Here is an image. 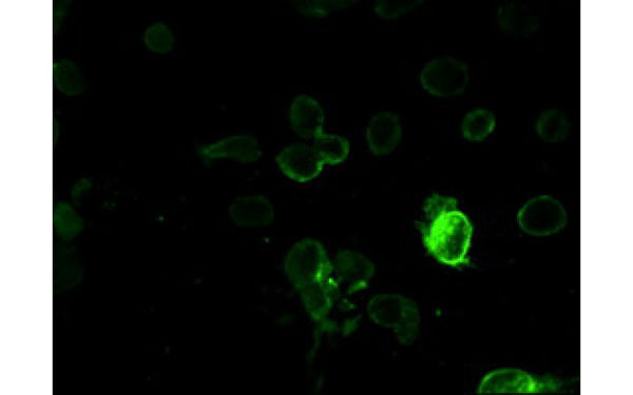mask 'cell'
I'll return each instance as SVG.
<instances>
[{
    "instance_id": "cell-11",
    "label": "cell",
    "mask_w": 633,
    "mask_h": 395,
    "mask_svg": "<svg viewBox=\"0 0 633 395\" xmlns=\"http://www.w3.org/2000/svg\"><path fill=\"white\" fill-rule=\"evenodd\" d=\"M402 127L399 118L391 112L375 115L367 128V142L376 156H388L401 142Z\"/></svg>"
},
{
    "instance_id": "cell-21",
    "label": "cell",
    "mask_w": 633,
    "mask_h": 395,
    "mask_svg": "<svg viewBox=\"0 0 633 395\" xmlns=\"http://www.w3.org/2000/svg\"><path fill=\"white\" fill-rule=\"evenodd\" d=\"M421 2H400V0H394V2H377L375 6V12L383 19H396L404 16L416 7Z\"/></svg>"
},
{
    "instance_id": "cell-18",
    "label": "cell",
    "mask_w": 633,
    "mask_h": 395,
    "mask_svg": "<svg viewBox=\"0 0 633 395\" xmlns=\"http://www.w3.org/2000/svg\"><path fill=\"white\" fill-rule=\"evenodd\" d=\"M496 127L495 115L486 109L469 112L463 121L462 132L469 142H483Z\"/></svg>"
},
{
    "instance_id": "cell-22",
    "label": "cell",
    "mask_w": 633,
    "mask_h": 395,
    "mask_svg": "<svg viewBox=\"0 0 633 395\" xmlns=\"http://www.w3.org/2000/svg\"><path fill=\"white\" fill-rule=\"evenodd\" d=\"M56 226L60 233L74 235L81 230L82 222L67 205L57 208Z\"/></svg>"
},
{
    "instance_id": "cell-4",
    "label": "cell",
    "mask_w": 633,
    "mask_h": 395,
    "mask_svg": "<svg viewBox=\"0 0 633 395\" xmlns=\"http://www.w3.org/2000/svg\"><path fill=\"white\" fill-rule=\"evenodd\" d=\"M569 382L545 375L537 377L520 369H500L486 375L479 394H534L561 393L568 390Z\"/></svg>"
},
{
    "instance_id": "cell-9",
    "label": "cell",
    "mask_w": 633,
    "mask_h": 395,
    "mask_svg": "<svg viewBox=\"0 0 633 395\" xmlns=\"http://www.w3.org/2000/svg\"><path fill=\"white\" fill-rule=\"evenodd\" d=\"M199 153L206 161L229 158L241 164L256 163L262 156L258 141L251 135L226 137L215 144L201 147Z\"/></svg>"
},
{
    "instance_id": "cell-7",
    "label": "cell",
    "mask_w": 633,
    "mask_h": 395,
    "mask_svg": "<svg viewBox=\"0 0 633 395\" xmlns=\"http://www.w3.org/2000/svg\"><path fill=\"white\" fill-rule=\"evenodd\" d=\"M276 162L285 176L301 184L317 179L324 167L314 148L300 143L284 148Z\"/></svg>"
},
{
    "instance_id": "cell-3",
    "label": "cell",
    "mask_w": 633,
    "mask_h": 395,
    "mask_svg": "<svg viewBox=\"0 0 633 395\" xmlns=\"http://www.w3.org/2000/svg\"><path fill=\"white\" fill-rule=\"evenodd\" d=\"M284 270L298 292L334 275L328 252L313 239H304L294 245L286 255Z\"/></svg>"
},
{
    "instance_id": "cell-13",
    "label": "cell",
    "mask_w": 633,
    "mask_h": 395,
    "mask_svg": "<svg viewBox=\"0 0 633 395\" xmlns=\"http://www.w3.org/2000/svg\"><path fill=\"white\" fill-rule=\"evenodd\" d=\"M293 130L304 140H314L323 132L325 115L320 104L309 95L295 97L290 109Z\"/></svg>"
},
{
    "instance_id": "cell-17",
    "label": "cell",
    "mask_w": 633,
    "mask_h": 395,
    "mask_svg": "<svg viewBox=\"0 0 633 395\" xmlns=\"http://www.w3.org/2000/svg\"><path fill=\"white\" fill-rule=\"evenodd\" d=\"M570 131L567 117L558 109L545 111L536 122V133L543 141L559 143L566 140Z\"/></svg>"
},
{
    "instance_id": "cell-14",
    "label": "cell",
    "mask_w": 633,
    "mask_h": 395,
    "mask_svg": "<svg viewBox=\"0 0 633 395\" xmlns=\"http://www.w3.org/2000/svg\"><path fill=\"white\" fill-rule=\"evenodd\" d=\"M314 150L324 165L337 166L350 155L351 144L347 138L321 132L314 138Z\"/></svg>"
},
{
    "instance_id": "cell-19",
    "label": "cell",
    "mask_w": 633,
    "mask_h": 395,
    "mask_svg": "<svg viewBox=\"0 0 633 395\" xmlns=\"http://www.w3.org/2000/svg\"><path fill=\"white\" fill-rule=\"evenodd\" d=\"M146 47L153 53L166 54L175 46V36L163 23L150 26L144 35Z\"/></svg>"
},
{
    "instance_id": "cell-5",
    "label": "cell",
    "mask_w": 633,
    "mask_h": 395,
    "mask_svg": "<svg viewBox=\"0 0 633 395\" xmlns=\"http://www.w3.org/2000/svg\"><path fill=\"white\" fill-rule=\"evenodd\" d=\"M469 82L468 66L450 56L433 59L420 73L422 88L436 97H454L463 94Z\"/></svg>"
},
{
    "instance_id": "cell-12",
    "label": "cell",
    "mask_w": 633,
    "mask_h": 395,
    "mask_svg": "<svg viewBox=\"0 0 633 395\" xmlns=\"http://www.w3.org/2000/svg\"><path fill=\"white\" fill-rule=\"evenodd\" d=\"M230 217L241 227L260 228L275 220V209L262 195L239 197L229 208Z\"/></svg>"
},
{
    "instance_id": "cell-8",
    "label": "cell",
    "mask_w": 633,
    "mask_h": 395,
    "mask_svg": "<svg viewBox=\"0 0 633 395\" xmlns=\"http://www.w3.org/2000/svg\"><path fill=\"white\" fill-rule=\"evenodd\" d=\"M335 279L349 294L367 289L374 278L375 266L362 253L341 250L333 263Z\"/></svg>"
},
{
    "instance_id": "cell-1",
    "label": "cell",
    "mask_w": 633,
    "mask_h": 395,
    "mask_svg": "<svg viewBox=\"0 0 633 395\" xmlns=\"http://www.w3.org/2000/svg\"><path fill=\"white\" fill-rule=\"evenodd\" d=\"M416 226L422 243L437 262L454 268L470 266L473 226L458 209L456 199L432 194L424 205V220Z\"/></svg>"
},
{
    "instance_id": "cell-20",
    "label": "cell",
    "mask_w": 633,
    "mask_h": 395,
    "mask_svg": "<svg viewBox=\"0 0 633 395\" xmlns=\"http://www.w3.org/2000/svg\"><path fill=\"white\" fill-rule=\"evenodd\" d=\"M351 2H305L298 7L306 16L322 18L330 14L348 8Z\"/></svg>"
},
{
    "instance_id": "cell-10",
    "label": "cell",
    "mask_w": 633,
    "mask_h": 395,
    "mask_svg": "<svg viewBox=\"0 0 633 395\" xmlns=\"http://www.w3.org/2000/svg\"><path fill=\"white\" fill-rule=\"evenodd\" d=\"M341 287L332 278L299 291L303 305L319 328H329V316L340 296Z\"/></svg>"
},
{
    "instance_id": "cell-2",
    "label": "cell",
    "mask_w": 633,
    "mask_h": 395,
    "mask_svg": "<svg viewBox=\"0 0 633 395\" xmlns=\"http://www.w3.org/2000/svg\"><path fill=\"white\" fill-rule=\"evenodd\" d=\"M370 319L378 326L394 331L402 345H412L420 329L418 305L404 295L380 293L367 306Z\"/></svg>"
},
{
    "instance_id": "cell-6",
    "label": "cell",
    "mask_w": 633,
    "mask_h": 395,
    "mask_svg": "<svg viewBox=\"0 0 633 395\" xmlns=\"http://www.w3.org/2000/svg\"><path fill=\"white\" fill-rule=\"evenodd\" d=\"M517 224L529 235L545 237L562 231L568 224V215L560 201L542 195L523 206L517 213Z\"/></svg>"
},
{
    "instance_id": "cell-15",
    "label": "cell",
    "mask_w": 633,
    "mask_h": 395,
    "mask_svg": "<svg viewBox=\"0 0 633 395\" xmlns=\"http://www.w3.org/2000/svg\"><path fill=\"white\" fill-rule=\"evenodd\" d=\"M501 27L512 34L528 35L537 28L536 17L522 6L506 5L498 12Z\"/></svg>"
},
{
    "instance_id": "cell-16",
    "label": "cell",
    "mask_w": 633,
    "mask_h": 395,
    "mask_svg": "<svg viewBox=\"0 0 633 395\" xmlns=\"http://www.w3.org/2000/svg\"><path fill=\"white\" fill-rule=\"evenodd\" d=\"M53 79L57 90L67 96H79L85 91V79L81 70L68 59L54 63Z\"/></svg>"
}]
</instances>
